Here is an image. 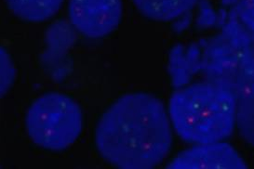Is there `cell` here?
<instances>
[{"label":"cell","instance_id":"cell-5","mask_svg":"<svg viewBox=\"0 0 254 169\" xmlns=\"http://www.w3.org/2000/svg\"><path fill=\"white\" fill-rule=\"evenodd\" d=\"M172 169H246L239 152L223 141L194 144L177 155L167 167Z\"/></svg>","mask_w":254,"mask_h":169},{"label":"cell","instance_id":"cell-6","mask_svg":"<svg viewBox=\"0 0 254 169\" xmlns=\"http://www.w3.org/2000/svg\"><path fill=\"white\" fill-rule=\"evenodd\" d=\"M236 124L244 140L254 143V46L243 52L235 84Z\"/></svg>","mask_w":254,"mask_h":169},{"label":"cell","instance_id":"cell-1","mask_svg":"<svg viewBox=\"0 0 254 169\" xmlns=\"http://www.w3.org/2000/svg\"><path fill=\"white\" fill-rule=\"evenodd\" d=\"M172 123L164 104L147 93L113 103L98 122L95 142L107 162L122 169H152L172 146Z\"/></svg>","mask_w":254,"mask_h":169},{"label":"cell","instance_id":"cell-4","mask_svg":"<svg viewBox=\"0 0 254 169\" xmlns=\"http://www.w3.org/2000/svg\"><path fill=\"white\" fill-rule=\"evenodd\" d=\"M122 0H69L68 15L72 26L85 37H107L120 25Z\"/></svg>","mask_w":254,"mask_h":169},{"label":"cell","instance_id":"cell-7","mask_svg":"<svg viewBox=\"0 0 254 169\" xmlns=\"http://www.w3.org/2000/svg\"><path fill=\"white\" fill-rule=\"evenodd\" d=\"M200 0H132L143 16L157 22H171L186 14Z\"/></svg>","mask_w":254,"mask_h":169},{"label":"cell","instance_id":"cell-3","mask_svg":"<svg viewBox=\"0 0 254 169\" xmlns=\"http://www.w3.org/2000/svg\"><path fill=\"white\" fill-rule=\"evenodd\" d=\"M25 126L31 140L39 147L63 151L74 144L82 132V110L69 96L46 93L31 104Z\"/></svg>","mask_w":254,"mask_h":169},{"label":"cell","instance_id":"cell-9","mask_svg":"<svg viewBox=\"0 0 254 169\" xmlns=\"http://www.w3.org/2000/svg\"><path fill=\"white\" fill-rule=\"evenodd\" d=\"M16 68L8 52L0 46V99L6 95L15 81Z\"/></svg>","mask_w":254,"mask_h":169},{"label":"cell","instance_id":"cell-8","mask_svg":"<svg viewBox=\"0 0 254 169\" xmlns=\"http://www.w3.org/2000/svg\"><path fill=\"white\" fill-rule=\"evenodd\" d=\"M64 0H6L14 14L28 22L48 21L56 14Z\"/></svg>","mask_w":254,"mask_h":169},{"label":"cell","instance_id":"cell-2","mask_svg":"<svg viewBox=\"0 0 254 169\" xmlns=\"http://www.w3.org/2000/svg\"><path fill=\"white\" fill-rule=\"evenodd\" d=\"M175 131L193 144L223 141L236 125V97L227 86L204 80L177 88L169 104Z\"/></svg>","mask_w":254,"mask_h":169}]
</instances>
